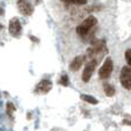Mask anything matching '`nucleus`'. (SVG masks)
I'll return each mask as SVG.
<instances>
[{
    "mask_svg": "<svg viewBox=\"0 0 131 131\" xmlns=\"http://www.w3.org/2000/svg\"><path fill=\"white\" fill-rule=\"evenodd\" d=\"M107 52H108V49H107L106 42L103 40L96 41L93 43V47L87 50V58L91 60L94 59L99 63V59L103 57Z\"/></svg>",
    "mask_w": 131,
    "mask_h": 131,
    "instance_id": "obj_1",
    "label": "nucleus"
},
{
    "mask_svg": "<svg viewBox=\"0 0 131 131\" xmlns=\"http://www.w3.org/2000/svg\"><path fill=\"white\" fill-rule=\"evenodd\" d=\"M97 23V19L94 15H89L87 19H85L82 21V23H80L77 27V32L80 36H86L88 34V31L92 29L93 27H95Z\"/></svg>",
    "mask_w": 131,
    "mask_h": 131,
    "instance_id": "obj_2",
    "label": "nucleus"
},
{
    "mask_svg": "<svg viewBox=\"0 0 131 131\" xmlns=\"http://www.w3.org/2000/svg\"><path fill=\"white\" fill-rule=\"evenodd\" d=\"M111 73H113V60H111L110 57H108L104 59V63L102 64V66L100 67L99 77H100V79L106 80L110 77Z\"/></svg>",
    "mask_w": 131,
    "mask_h": 131,
    "instance_id": "obj_3",
    "label": "nucleus"
},
{
    "mask_svg": "<svg viewBox=\"0 0 131 131\" xmlns=\"http://www.w3.org/2000/svg\"><path fill=\"white\" fill-rule=\"evenodd\" d=\"M17 9L21 14L26 15V16H30L34 13V6L31 5L30 0H17L16 1Z\"/></svg>",
    "mask_w": 131,
    "mask_h": 131,
    "instance_id": "obj_4",
    "label": "nucleus"
},
{
    "mask_svg": "<svg viewBox=\"0 0 131 131\" xmlns=\"http://www.w3.org/2000/svg\"><path fill=\"white\" fill-rule=\"evenodd\" d=\"M121 84L124 88H126L128 91L131 89V69L130 66H124L121 71Z\"/></svg>",
    "mask_w": 131,
    "mask_h": 131,
    "instance_id": "obj_5",
    "label": "nucleus"
},
{
    "mask_svg": "<svg viewBox=\"0 0 131 131\" xmlns=\"http://www.w3.org/2000/svg\"><path fill=\"white\" fill-rule=\"evenodd\" d=\"M97 64H99V63L94 59L88 60V64L85 66V70H84V72H82V81L84 82L89 81V79H91L92 75H93V73H94V70L96 69Z\"/></svg>",
    "mask_w": 131,
    "mask_h": 131,
    "instance_id": "obj_6",
    "label": "nucleus"
},
{
    "mask_svg": "<svg viewBox=\"0 0 131 131\" xmlns=\"http://www.w3.org/2000/svg\"><path fill=\"white\" fill-rule=\"evenodd\" d=\"M52 88V81L48 79H44V80H41L38 84L36 85L35 87V93L36 94H47L51 91Z\"/></svg>",
    "mask_w": 131,
    "mask_h": 131,
    "instance_id": "obj_7",
    "label": "nucleus"
},
{
    "mask_svg": "<svg viewBox=\"0 0 131 131\" xmlns=\"http://www.w3.org/2000/svg\"><path fill=\"white\" fill-rule=\"evenodd\" d=\"M21 30H22V27H21V22L19 20V17H12L9 21L10 35L14 37H19L21 35Z\"/></svg>",
    "mask_w": 131,
    "mask_h": 131,
    "instance_id": "obj_8",
    "label": "nucleus"
},
{
    "mask_svg": "<svg viewBox=\"0 0 131 131\" xmlns=\"http://www.w3.org/2000/svg\"><path fill=\"white\" fill-rule=\"evenodd\" d=\"M84 60H85V56H77V57L71 62V64H70V69H71V71L77 72L78 70H80L81 65L84 64Z\"/></svg>",
    "mask_w": 131,
    "mask_h": 131,
    "instance_id": "obj_9",
    "label": "nucleus"
},
{
    "mask_svg": "<svg viewBox=\"0 0 131 131\" xmlns=\"http://www.w3.org/2000/svg\"><path fill=\"white\" fill-rule=\"evenodd\" d=\"M80 99L84 100V101L88 102L91 104H96L97 103V100L95 99L94 96H92V95H87V94H81L80 95Z\"/></svg>",
    "mask_w": 131,
    "mask_h": 131,
    "instance_id": "obj_10",
    "label": "nucleus"
},
{
    "mask_svg": "<svg viewBox=\"0 0 131 131\" xmlns=\"http://www.w3.org/2000/svg\"><path fill=\"white\" fill-rule=\"evenodd\" d=\"M115 88L111 85H104V93H106V95H108V96H114L115 95Z\"/></svg>",
    "mask_w": 131,
    "mask_h": 131,
    "instance_id": "obj_11",
    "label": "nucleus"
},
{
    "mask_svg": "<svg viewBox=\"0 0 131 131\" xmlns=\"http://www.w3.org/2000/svg\"><path fill=\"white\" fill-rule=\"evenodd\" d=\"M65 4H74V5H86L87 0H62Z\"/></svg>",
    "mask_w": 131,
    "mask_h": 131,
    "instance_id": "obj_12",
    "label": "nucleus"
},
{
    "mask_svg": "<svg viewBox=\"0 0 131 131\" xmlns=\"http://www.w3.org/2000/svg\"><path fill=\"white\" fill-rule=\"evenodd\" d=\"M6 109H7L8 116H12V115H13V111L15 110V107H14V104H13L12 102H8V103H7V107H6Z\"/></svg>",
    "mask_w": 131,
    "mask_h": 131,
    "instance_id": "obj_13",
    "label": "nucleus"
},
{
    "mask_svg": "<svg viewBox=\"0 0 131 131\" xmlns=\"http://www.w3.org/2000/svg\"><path fill=\"white\" fill-rule=\"evenodd\" d=\"M59 84L63 85V86H67V85H69V77H67L66 74H63L62 77H60Z\"/></svg>",
    "mask_w": 131,
    "mask_h": 131,
    "instance_id": "obj_14",
    "label": "nucleus"
},
{
    "mask_svg": "<svg viewBox=\"0 0 131 131\" xmlns=\"http://www.w3.org/2000/svg\"><path fill=\"white\" fill-rule=\"evenodd\" d=\"M125 59H126V63H128V66L131 65V50L128 49L125 51Z\"/></svg>",
    "mask_w": 131,
    "mask_h": 131,
    "instance_id": "obj_15",
    "label": "nucleus"
},
{
    "mask_svg": "<svg viewBox=\"0 0 131 131\" xmlns=\"http://www.w3.org/2000/svg\"><path fill=\"white\" fill-rule=\"evenodd\" d=\"M3 13H4V10H3V8H1V6H0V15H3Z\"/></svg>",
    "mask_w": 131,
    "mask_h": 131,
    "instance_id": "obj_16",
    "label": "nucleus"
}]
</instances>
